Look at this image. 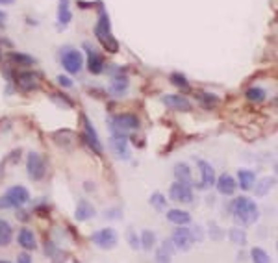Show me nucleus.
Instances as JSON below:
<instances>
[{
	"mask_svg": "<svg viewBox=\"0 0 278 263\" xmlns=\"http://www.w3.org/2000/svg\"><path fill=\"white\" fill-rule=\"evenodd\" d=\"M54 141L60 145V147H71L74 143V134L71 130H60L54 134Z\"/></svg>",
	"mask_w": 278,
	"mask_h": 263,
	"instance_id": "393cba45",
	"label": "nucleus"
},
{
	"mask_svg": "<svg viewBox=\"0 0 278 263\" xmlns=\"http://www.w3.org/2000/svg\"><path fill=\"white\" fill-rule=\"evenodd\" d=\"M126 89H128V78L123 76V74L115 76L114 82H112V87H110V93L115 96H123L126 93Z\"/></svg>",
	"mask_w": 278,
	"mask_h": 263,
	"instance_id": "b1692460",
	"label": "nucleus"
},
{
	"mask_svg": "<svg viewBox=\"0 0 278 263\" xmlns=\"http://www.w3.org/2000/svg\"><path fill=\"white\" fill-rule=\"evenodd\" d=\"M126 241H128V245H130L134 250H137V248L141 247V243H139V237H137V233H135L132 228L126 232Z\"/></svg>",
	"mask_w": 278,
	"mask_h": 263,
	"instance_id": "c9c22d12",
	"label": "nucleus"
},
{
	"mask_svg": "<svg viewBox=\"0 0 278 263\" xmlns=\"http://www.w3.org/2000/svg\"><path fill=\"white\" fill-rule=\"evenodd\" d=\"M139 243H141L143 250L150 252L156 247V233L152 230H143L141 232V237H139Z\"/></svg>",
	"mask_w": 278,
	"mask_h": 263,
	"instance_id": "bb28decb",
	"label": "nucleus"
},
{
	"mask_svg": "<svg viewBox=\"0 0 278 263\" xmlns=\"http://www.w3.org/2000/svg\"><path fill=\"white\" fill-rule=\"evenodd\" d=\"M4 199L10 202L11 208H21V206H24V204L28 202L30 193H28V189H26L24 186H13V187L8 189Z\"/></svg>",
	"mask_w": 278,
	"mask_h": 263,
	"instance_id": "9d476101",
	"label": "nucleus"
},
{
	"mask_svg": "<svg viewBox=\"0 0 278 263\" xmlns=\"http://www.w3.org/2000/svg\"><path fill=\"white\" fill-rule=\"evenodd\" d=\"M215 186H217V191L221 193V195H225V197H232L234 193H236V187H237V184H236V180L232 178L230 174H221L219 178L215 180Z\"/></svg>",
	"mask_w": 278,
	"mask_h": 263,
	"instance_id": "4468645a",
	"label": "nucleus"
},
{
	"mask_svg": "<svg viewBox=\"0 0 278 263\" xmlns=\"http://www.w3.org/2000/svg\"><path fill=\"white\" fill-rule=\"evenodd\" d=\"M173 245H175V248L178 250H182V252H187L191 247H193V243H195V237H193V232L189 230V228H185V226H178L175 232H173Z\"/></svg>",
	"mask_w": 278,
	"mask_h": 263,
	"instance_id": "0eeeda50",
	"label": "nucleus"
},
{
	"mask_svg": "<svg viewBox=\"0 0 278 263\" xmlns=\"http://www.w3.org/2000/svg\"><path fill=\"white\" fill-rule=\"evenodd\" d=\"M171 82H173L175 85H178L180 89H185V91H189V82L185 80V76H182V74H178V73L171 74Z\"/></svg>",
	"mask_w": 278,
	"mask_h": 263,
	"instance_id": "f704fd0d",
	"label": "nucleus"
},
{
	"mask_svg": "<svg viewBox=\"0 0 278 263\" xmlns=\"http://www.w3.org/2000/svg\"><path fill=\"white\" fill-rule=\"evenodd\" d=\"M91 241L95 243L97 247L104 248V250H110V248L117 247L119 235H117V232H115L114 228H102V230H97L93 233Z\"/></svg>",
	"mask_w": 278,
	"mask_h": 263,
	"instance_id": "20e7f679",
	"label": "nucleus"
},
{
	"mask_svg": "<svg viewBox=\"0 0 278 263\" xmlns=\"http://www.w3.org/2000/svg\"><path fill=\"white\" fill-rule=\"evenodd\" d=\"M175 178L176 182L180 184H185V186H193V174H191V169L187 163H176L175 165Z\"/></svg>",
	"mask_w": 278,
	"mask_h": 263,
	"instance_id": "6ab92c4d",
	"label": "nucleus"
},
{
	"mask_svg": "<svg viewBox=\"0 0 278 263\" xmlns=\"http://www.w3.org/2000/svg\"><path fill=\"white\" fill-rule=\"evenodd\" d=\"M95 35H97L98 43L102 45L104 50H108L110 54H115L119 50V43L112 33V24L108 19V13L104 10H100V13H98V22L95 24Z\"/></svg>",
	"mask_w": 278,
	"mask_h": 263,
	"instance_id": "f03ea898",
	"label": "nucleus"
},
{
	"mask_svg": "<svg viewBox=\"0 0 278 263\" xmlns=\"http://www.w3.org/2000/svg\"><path fill=\"white\" fill-rule=\"evenodd\" d=\"M0 60H2V50H0Z\"/></svg>",
	"mask_w": 278,
	"mask_h": 263,
	"instance_id": "37998d69",
	"label": "nucleus"
},
{
	"mask_svg": "<svg viewBox=\"0 0 278 263\" xmlns=\"http://www.w3.org/2000/svg\"><path fill=\"white\" fill-rule=\"evenodd\" d=\"M62 65L69 74L80 73V69H82V65H83L82 52L76 50V48H67L62 56Z\"/></svg>",
	"mask_w": 278,
	"mask_h": 263,
	"instance_id": "423d86ee",
	"label": "nucleus"
},
{
	"mask_svg": "<svg viewBox=\"0 0 278 263\" xmlns=\"http://www.w3.org/2000/svg\"><path fill=\"white\" fill-rule=\"evenodd\" d=\"M52 98H54V100H56V102H60V104L58 106H65V108H71V100H69V98H60V96H52Z\"/></svg>",
	"mask_w": 278,
	"mask_h": 263,
	"instance_id": "4c0bfd02",
	"label": "nucleus"
},
{
	"mask_svg": "<svg viewBox=\"0 0 278 263\" xmlns=\"http://www.w3.org/2000/svg\"><path fill=\"white\" fill-rule=\"evenodd\" d=\"M198 98H200V102L206 106V108H215L219 104V96L212 95V93H200Z\"/></svg>",
	"mask_w": 278,
	"mask_h": 263,
	"instance_id": "72a5a7b5",
	"label": "nucleus"
},
{
	"mask_svg": "<svg viewBox=\"0 0 278 263\" xmlns=\"http://www.w3.org/2000/svg\"><path fill=\"white\" fill-rule=\"evenodd\" d=\"M196 165L200 169V176H202V184H200V186H202V187H212L217 180L213 167H212L208 161H204V159H200Z\"/></svg>",
	"mask_w": 278,
	"mask_h": 263,
	"instance_id": "2eb2a0df",
	"label": "nucleus"
},
{
	"mask_svg": "<svg viewBox=\"0 0 278 263\" xmlns=\"http://www.w3.org/2000/svg\"><path fill=\"white\" fill-rule=\"evenodd\" d=\"M17 263H32L30 254H26V252L19 254V260H17Z\"/></svg>",
	"mask_w": 278,
	"mask_h": 263,
	"instance_id": "58836bf2",
	"label": "nucleus"
},
{
	"mask_svg": "<svg viewBox=\"0 0 278 263\" xmlns=\"http://www.w3.org/2000/svg\"><path fill=\"white\" fill-rule=\"evenodd\" d=\"M15 82H17V85H19L21 89H24V91H33V89H37V85H39L37 74L35 73H21L15 78Z\"/></svg>",
	"mask_w": 278,
	"mask_h": 263,
	"instance_id": "f3484780",
	"label": "nucleus"
},
{
	"mask_svg": "<svg viewBox=\"0 0 278 263\" xmlns=\"http://www.w3.org/2000/svg\"><path fill=\"white\" fill-rule=\"evenodd\" d=\"M17 241H19V245H21L24 250H33V248L37 247L35 235H33V232H32L30 228H21V230H19Z\"/></svg>",
	"mask_w": 278,
	"mask_h": 263,
	"instance_id": "4be33fe9",
	"label": "nucleus"
},
{
	"mask_svg": "<svg viewBox=\"0 0 278 263\" xmlns=\"http://www.w3.org/2000/svg\"><path fill=\"white\" fill-rule=\"evenodd\" d=\"M26 170H28L30 178L35 180V182L45 178L47 163H45V159L41 158V154H37V152H30V154H28V158H26Z\"/></svg>",
	"mask_w": 278,
	"mask_h": 263,
	"instance_id": "39448f33",
	"label": "nucleus"
},
{
	"mask_svg": "<svg viewBox=\"0 0 278 263\" xmlns=\"http://www.w3.org/2000/svg\"><path fill=\"white\" fill-rule=\"evenodd\" d=\"M0 263H10V262H4V260H0Z\"/></svg>",
	"mask_w": 278,
	"mask_h": 263,
	"instance_id": "79ce46f5",
	"label": "nucleus"
},
{
	"mask_svg": "<svg viewBox=\"0 0 278 263\" xmlns=\"http://www.w3.org/2000/svg\"><path fill=\"white\" fill-rule=\"evenodd\" d=\"M169 197H171V200L180 202V204H189V202H193V189L185 184L175 182L169 189Z\"/></svg>",
	"mask_w": 278,
	"mask_h": 263,
	"instance_id": "9b49d317",
	"label": "nucleus"
},
{
	"mask_svg": "<svg viewBox=\"0 0 278 263\" xmlns=\"http://www.w3.org/2000/svg\"><path fill=\"white\" fill-rule=\"evenodd\" d=\"M162 102L176 111H191V102L182 95H165L162 96Z\"/></svg>",
	"mask_w": 278,
	"mask_h": 263,
	"instance_id": "ddd939ff",
	"label": "nucleus"
},
{
	"mask_svg": "<svg viewBox=\"0 0 278 263\" xmlns=\"http://www.w3.org/2000/svg\"><path fill=\"white\" fill-rule=\"evenodd\" d=\"M275 176H263V178H260L258 182H254L256 186H254V193H256V197H265L267 193H271V189L275 187Z\"/></svg>",
	"mask_w": 278,
	"mask_h": 263,
	"instance_id": "5701e85b",
	"label": "nucleus"
},
{
	"mask_svg": "<svg viewBox=\"0 0 278 263\" xmlns=\"http://www.w3.org/2000/svg\"><path fill=\"white\" fill-rule=\"evenodd\" d=\"M71 17L72 15H71V10H69V2H67V0H62V2H60V10H58V22L65 26V24L71 22Z\"/></svg>",
	"mask_w": 278,
	"mask_h": 263,
	"instance_id": "c756f323",
	"label": "nucleus"
},
{
	"mask_svg": "<svg viewBox=\"0 0 278 263\" xmlns=\"http://www.w3.org/2000/svg\"><path fill=\"white\" fill-rule=\"evenodd\" d=\"M230 208H232V215H234L236 222L241 224V226H250V224L258 222V219H260L258 204L252 199H248V197L236 199Z\"/></svg>",
	"mask_w": 278,
	"mask_h": 263,
	"instance_id": "f257e3e1",
	"label": "nucleus"
},
{
	"mask_svg": "<svg viewBox=\"0 0 278 263\" xmlns=\"http://www.w3.org/2000/svg\"><path fill=\"white\" fill-rule=\"evenodd\" d=\"M250 260H252V263H271L269 254L263 248H260V247H254L250 250Z\"/></svg>",
	"mask_w": 278,
	"mask_h": 263,
	"instance_id": "7c9ffc66",
	"label": "nucleus"
},
{
	"mask_svg": "<svg viewBox=\"0 0 278 263\" xmlns=\"http://www.w3.org/2000/svg\"><path fill=\"white\" fill-rule=\"evenodd\" d=\"M110 147H112V152L119 159H128L130 158V148H128V137L124 134H119V132H114L112 137H110Z\"/></svg>",
	"mask_w": 278,
	"mask_h": 263,
	"instance_id": "6e6552de",
	"label": "nucleus"
},
{
	"mask_svg": "<svg viewBox=\"0 0 278 263\" xmlns=\"http://www.w3.org/2000/svg\"><path fill=\"white\" fill-rule=\"evenodd\" d=\"M173 250H175V245L173 241H162L160 248L156 250V256H154V263H171V258H173Z\"/></svg>",
	"mask_w": 278,
	"mask_h": 263,
	"instance_id": "dca6fc26",
	"label": "nucleus"
},
{
	"mask_svg": "<svg viewBox=\"0 0 278 263\" xmlns=\"http://www.w3.org/2000/svg\"><path fill=\"white\" fill-rule=\"evenodd\" d=\"M210 230H213V239H221L223 237V230L221 228H217L215 224H212V228Z\"/></svg>",
	"mask_w": 278,
	"mask_h": 263,
	"instance_id": "ea45409f",
	"label": "nucleus"
},
{
	"mask_svg": "<svg viewBox=\"0 0 278 263\" xmlns=\"http://www.w3.org/2000/svg\"><path fill=\"white\" fill-rule=\"evenodd\" d=\"M13 2H15V0H0V4H8V6L13 4Z\"/></svg>",
	"mask_w": 278,
	"mask_h": 263,
	"instance_id": "a19ab883",
	"label": "nucleus"
},
{
	"mask_svg": "<svg viewBox=\"0 0 278 263\" xmlns=\"http://www.w3.org/2000/svg\"><path fill=\"white\" fill-rule=\"evenodd\" d=\"M254 182H256V176L252 170L248 169H239L237 170V184L243 191H250L254 187Z\"/></svg>",
	"mask_w": 278,
	"mask_h": 263,
	"instance_id": "412c9836",
	"label": "nucleus"
},
{
	"mask_svg": "<svg viewBox=\"0 0 278 263\" xmlns=\"http://www.w3.org/2000/svg\"><path fill=\"white\" fill-rule=\"evenodd\" d=\"M167 219L176 224V226H187L191 222V215L185 210H180V208H173V210L167 211Z\"/></svg>",
	"mask_w": 278,
	"mask_h": 263,
	"instance_id": "a211bd4d",
	"label": "nucleus"
},
{
	"mask_svg": "<svg viewBox=\"0 0 278 263\" xmlns=\"http://www.w3.org/2000/svg\"><path fill=\"white\" fill-rule=\"evenodd\" d=\"M247 98L250 102H254V104H262L263 100H265V89H262V87H248L247 89Z\"/></svg>",
	"mask_w": 278,
	"mask_h": 263,
	"instance_id": "c85d7f7f",
	"label": "nucleus"
},
{
	"mask_svg": "<svg viewBox=\"0 0 278 263\" xmlns=\"http://www.w3.org/2000/svg\"><path fill=\"white\" fill-rule=\"evenodd\" d=\"M85 52H87V69L91 74H100L104 71V58L97 50L85 43Z\"/></svg>",
	"mask_w": 278,
	"mask_h": 263,
	"instance_id": "f8f14e48",
	"label": "nucleus"
},
{
	"mask_svg": "<svg viewBox=\"0 0 278 263\" xmlns=\"http://www.w3.org/2000/svg\"><path fill=\"white\" fill-rule=\"evenodd\" d=\"M148 202H150V206L158 211H164L165 206H167V199H165L162 193H152V197L148 199Z\"/></svg>",
	"mask_w": 278,
	"mask_h": 263,
	"instance_id": "473e14b6",
	"label": "nucleus"
},
{
	"mask_svg": "<svg viewBox=\"0 0 278 263\" xmlns=\"http://www.w3.org/2000/svg\"><path fill=\"white\" fill-rule=\"evenodd\" d=\"M228 235H230V241L236 243V245H245L247 243V233L241 230V228H232V230L228 232Z\"/></svg>",
	"mask_w": 278,
	"mask_h": 263,
	"instance_id": "2f4dec72",
	"label": "nucleus"
},
{
	"mask_svg": "<svg viewBox=\"0 0 278 263\" xmlns=\"http://www.w3.org/2000/svg\"><path fill=\"white\" fill-rule=\"evenodd\" d=\"M58 82H60V85H63V87H72V80L71 78H67V76H58Z\"/></svg>",
	"mask_w": 278,
	"mask_h": 263,
	"instance_id": "e433bc0d",
	"label": "nucleus"
},
{
	"mask_svg": "<svg viewBox=\"0 0 278 263\" xmlns=\"http://www.w3.org/2000/svg\"><path fill=\"white\" fill-rule=\"evenodd\" d=\"M11 239H13V230H11V224L4 219H0V245L6 247L10 245Z\"/></svg>",
	"mask_w": 278,
	"mask_h": 263,
	"instance_id": "a878e982",
	"label": "nucleus"
},
{
	"mask_svg": "<svg viewBox=\"0 0 278 263\" xmlns=\"http://www.w3.org/2000/svg\"><path fill=\"white\" fill-rule=\"evenodd\" d=\"M93 217H95V208H93V204H89L87 200H80V202H78V208L74 211V219L83 222V221L93 219Z\"/></svg>",
	"mask_w": 278,
	"mask_h": 263,
	"instance_id": "aec40b11",
	"label": "nucleus"
},
{
	"mask_svg": "<svg viewBox=\"0 0 278 263\" xmlns=\"http://www.w3.org/2000/svg\"><path fill=\"white\" fill-rule=\"evenodd\" d=\"M8 60H10L13 65H19V67H30V65H33V58L28 56V54L11 52L10 56H8Z\"/></svg>",
	"mask_w": 278,
	"mask_h": 263,
	"instance_id": "cd10ccee",
	"label": "nucleus"
},
{
	"mask_svg": "<svg viewBox=\"0 0 278 263\" xmlns=\"http://www.w3.org/2000/svg\"><path fill=\"white\" fill-rule=\"evenodd\" d=\"M110 126H112V132L124 134L128 130H137L139 128V119L134 113H121V115H115L112 119Z\"/></svg>",
	"mask_w": 278,
	"mask_h": 263,
	"instance_id": "7ed1b4c3",
	"label": "nucleus"
},
{
	"mask_svg": "<svg viewBox=\"0 0 278 263\" xmlns=\"http://www.w3.org/2000/svg\"><path fill=\"white\" fill-rule=\"evenodd\" d=\"M82 124H83V139H85V143H87L97 154H100V152H102V143H100L98 134H97L95 126L91 124V121L85 115H82Z\"/></svg>",
	"mask_w": 278,
	"mask_h": 263,
	"instance_id": "1a4fd4ad",
	"label": "nucleus"
}]
</instances>
